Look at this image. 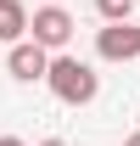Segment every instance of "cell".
Returning <instances> with one entry per match:
<instances>
[{
	"label": "cell",
	"mask_w": 140,
	"mask_h": 146,
	"mask_svg": "<svg viewBox=\"0 0 140 146\" xmlns=\"http://www.w3.org/2000/svg\"><path fill=\"white\" fill-rule=\"evenodd\" d=\"M45 84H51V96H56V101L84 107V101H95V90H101V73L90 68V62H79V56H56Z\"/></svg>",
	"instance_id": "6da1fadb"
},
{
	"label": "cell",
	"mask_w": 140,
	"mask_h": 146,
	"mask_svg": "<svg viewBox=\"0 0 140 146\" xmlns=\"http://www.w3.org/2000/svg\"><path fill=\"white\" fill-rule=\"evenodd\" d=\"M95 56L101 62H129L140 56V23H106L95 34Z\"/></svg>",
	"instance_id": "7a4b0ae2"
},
{
	"label": "cell",
	"mask_w": 140,
	"mask_h": 146,
	"mask_svg": "<svg viewBox=\"0 0 140 146\" xmlns=\"http://www.w3.org/2000/svg\"><path fill=\"white\" fill-rule=\"evenodd\" d=\"M51 62H56V56L45 51V45H34V39H22V45H11V56H6V68H11V79H22V84H34V79H51Z\"/></svg>",
	"instance_id": "3957f363"
},
{
	"label": "cell",
	"mask_w": 140,
	"mask_h": 146,
	"mask_svg": "<svg viewBox=\"0 0 140 146\" xmlns=\"http://www.w3.org/2000/svg\"><path fill=\"white\" fill-rule=\"evenodd\" d=\"M28 34H34V45H45V51H62V45L73 39V17L62 11V6H39Z\"/></svg>",
	"instance_id": "277c9868"
},
{
	"label": "cell",
	"mask_w": 140,
	"mask_h": 146,
	"mask_svg": "<svg viewBox=\"0 0 140 146\" xmlns=\"http://www.w3.org/2000/svg\"><path fill=\"white\" fill-rule=\"evenodd\" d=\"M28 28H34L28 6H22V0H0V39H6V45H22Z\"/></svg>",
	"instance_id": "5b68a950"
},
{
	"label": "cell",
	"mask_w": 140,
	"mask_h": 146,
	"mask_svg": "<svg viewBox=\"0 0 140 146\" xmlns=\"http://www.w3.org/2000/svg\"><path fill=\"white\" fill-rule=\"evenodd\" d=\"M95 11L106 23H135V0H95Z\"/></svg>",
	"instance_id": "8992f818"
},
{
	"label": "cell",
	"mask_w": 140,
	"mask_h": 146,
	"mask_svg": "<svg viewBox=\"0 0 140 146\" xmlns=\"http://www.w3.org/2000/svg\"><path fill=\"white\" fill-rule=\"evenodd\" d=\"M0 146H28V141H17V135H0Z\"/></svg>",
	"instance_id": "52a82bcc"
},
{
	"label": "cell",
	"mask_w": 140,
	"mask_h": 146,
	"mask_svg": "<svg viewBox=\"0 0 140 146\" xmlns=\"http://www.w3.org/2000/svg\"><path fill=\"white\" fill-rule=\"evenodd\" d=\"M39 146H67V141H56V135H51V141H39Z\"/></svg>",
	"instance_id": "ba28073f"
},
{
	"label": "cell",
	"mask_w": 140,
	"mask_h": 146,
	"mask_svg": "<svg viewBox=\"0 0 140 146\" xmlns=\"http://www.w3.org/2000/svg\"><path fill=\"white\" fill-rule=\"evenodd\" d=\"M123 146H140V135H129V141H123Z\"/></svg>",
	"instance_id": "9c48e42d"
},
{
	"label": "cell",
	"mask_w": 140,
	"mask_h": 146,
	"mask_svg": "<svg viewBox=\"0 0 140 146\" xmlns=\"http://www.w3.org/2000/svg\"><path fill=\"white\" fill-rule=\"evenodd\" d=\"M45 6H62V0H45Z\"/></svg>",
	"instance_id": "30bf717a"
}]
</instances>
